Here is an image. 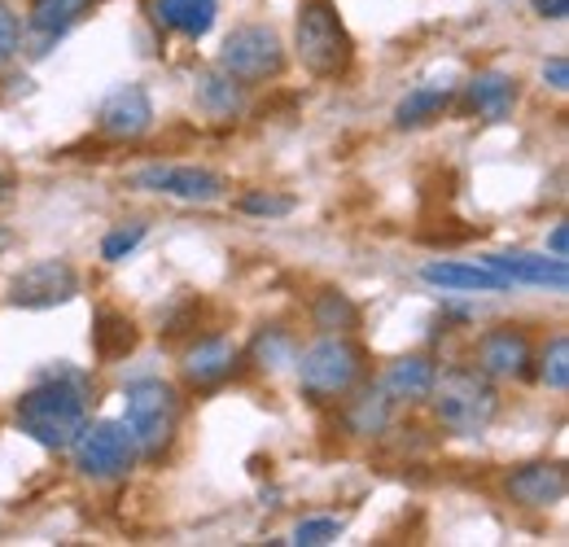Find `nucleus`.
Returning a JSON list of instances; mask_svg holds the SVG:
<instances>
[{
    "mask_svg": "<svg viewBox=\"0 0 569 547\" xmlns=\"http://www.w3.org/2000/svg\"><path fill=\"white\" fill-rule=\"evenodd\" d=\"M438 381V364L429 355H399L386 377H381V390L395 399V404H426L429 390Z\"/></svg>",
    "mask_w": 569,
    "mask_h": 547,
    "instance_id": "18",
    "label": "nucleus"
},
{
    "mask_svg": "<svg viewBox=\"0 0 569 547\" xmlns=\"http://www.w3.org/2000/svg\"><path fill=\"white\" fill-rule=\"evenodd\" d=\"M123 425L132 429L137 451L144 460H158L176 442V429H180V395H176V386H167L162 377L128 381V390H123Z\"/></svg>",
    "mask_w": 569,
    "mask_h": 547,
    "instance_id": "5",
    "label": "nucleus"
},
{
    "mask_svg": "<svg viewBox=\"0 0 569 547\" xmlns=\"http://www.w3.org/2000/svg\"><path fill=\"white\" fill-rule=\"evenodd\" d=\"M219 70L241 83H268L284 70V44L268 22H241L219 44Z\"/></svg>",
    "mask_w": 569,
    "mask_h": 547,
    "instance_id": "7",
    "label": "nucleus"
},
{
    "mask_svg": "<svg viewBox=\"0 0 569 547\" xmlns=\"http://www.w3.org/2000/svg\"><path fill=\"white\" fill-rule=\"evenodd\" d=\"M153 128V101L141 83L114 88L97 110V132L110 140H141Z\"/></svg>",
    "mask_w": 569,
    "mask_h": 547,
    "instance_id": "12",
    "label": "nucleus"
},
{
    "mask_svg": "<svg viewBox=\"0 0 569 547\" xmlns=\"http://www.w3.org/2000/svg\"><path fill=\"white\" fill-rule=\"evenodd\" d=\"M569 478L557 460H530V465H517L508 478H503V495L517 504V508H557L566 499Z\"/></svg>",
    "mask_w": 569,
    "mask_h": 547,
    "instance_id": "13",
    "label": "nucleus"
},
{
    "mask_svg": "<svg viewBox=\"0 0 569 547\" xmlns=\"http://www.w3.org/2000/svg\"><path fill=\"white\" fill-rule=\"evenodd\" d=\"M311 325L320 334H356L359 329V307L351 294L342 289H320L311 298Z\"/></svg>",
    "mask_w": 569,
    "mask_h": 547,
    "instance_id": "24",
    "label": "nucleus"
},
{
    "mask_svg": "<svg viewBox=\"0 0 569 547\" xmlns=\"http://www.w3.org/2000/svg\"><path fill=\"white\" fill-rule=\"evenodd\" d=\"M456 101V88L451 83H417L399 106H395V128L403 132H417L433 119H442V110Z\"/></svg>",
    "mask_w": 569,
    "mask_h": 547,
    "instance_id": "22",
    "label": "nucleus"
},
{
    "mask_svg": "<svg viewBox=\"0 0 569 547\" xmlns=\"http://www.w3.org/2000/svg\"><path fill=\"white\" fill-rule=\"evenodd\" d=\"M530 4H535V13L548 18V22H566L569 18V0H530Z\"/></svg>",
    "mask_w": 569,
    "mask_h": 547,
    "instance_id": "32",
    "label": "nucleus"
},
{
    "mask_svg": "<svg viewBox=\"0 0 569 547\" xmlns=\"http://www.w3.org/2000/svg\"><path fill=\"white\" fill-rule=\"evenodd\" d=\"M543 83H548L552 92H569V62L566 58H548V62H543Z\"/></svg>",
    "mask_w": 569,
    "mask_h": 547,
    "instance_id": "31",
    "label": "nucleus"
},
{
    "mask_svg": "<svg viewBox=\"0 0 569 547\" xmlns=\"http://www.w3.org/2000/svg\"><path fill=\"white\" fill-rule=\"evenodd\" d=\"M92 350H97V359H101V364L128 359V355L137 350V325H132L123 311L101 307V311L92 316Z\"/></svg>",
    "mask_w": 569,
    "mask_h": 547,
    "instance_id": "23",
    "label": "nucleus"
},
{
    "mask_svg": "<svg viewBox=\"0 0 569 547\" xmlns=\"http://www.w3.org/2000/svg\"><path fill=\"white\" fill-rule=\"evenodd\" d=\"M482 263L496 268L508 285H535V289H552V294H566L569 289V263L557 259V255H526V250H512V255H487Z\"/></svg>",
    "mask_w": 569,
    "mask_h": 547,
    "instance_id": "14",
    "label": "nucleus"
},
{
    "mask_svg": "<svg viewBox=\"0 0 569 547\" xmlns=\"http://www.w3.org/2000/svg\"><path fill=\"white\" fill-rule=\"evenodd\" d=\"M342 425L351 438H381L390 425H395V399L381 390V386H363L347 395V408H342Z\"/></svg>",
    "mask_w": 569,
    "mask_h": 547,
    "instance_id": "17",
    "label": "nucleus"
},
{
    "mask_svg": "<svg viewBox=\"0 0 569 547\" xmlns=\"http://www.w3.org/2000/svg\"><path fill=\"white\" fill-rule=\"evenodd\" d=\"M342 521L338 517H302L293 530H289V544L293 547H329L342 539Z\"/></svg>",
    "mask_w": 569,
    "mask_h": 547,
    "instance_id": "28",
    "label": "nucleus"
},
{
    "mask_svg": "<svg viewBox=\"0 0 569 547\" xmlns=\"http://www.w3.org/2000/svg\"><path fill=\"white\" fill-rule=\"evenodd\" d=\"M237 210H241V215H250V219H284V215H293V210H298V198H289V193H272V189H250V193H241V198H237Z\"/></svg>",
    "mask_w": 569,
    "mask_h": 547,
    "instance_id": "27",
    "label": "nucleus"
},
{
    "mask_svg": "<svg viewBox=\"0 0 569 547\" xmlns=\"http://www.w3.org/2000/svg\"><path fill=\"white\" fill-rule=\"evenodd\" d=\"M548 255H557V259H566L569 255V228L566 223H557V228H552V237H548Z\"/></svg>",
    "mask_w": 569,
    "mask_h": 547,
    "instance_id": "33",
    "label": "nucleus"
},
{
    "mask_svg": "<svg viewBox=\"0 0 569 547\" xmlns=\"http://www.w3.org/2000/svg\"><path fill=\"white\" fill-rule=\"evenodd\" d=\"M144 232H149V228H144L141 219L119 223L114 232H106V241H101V259H106V263H123V259L144 241Z\"/></svg>",
    "mask_w": 569,
    "mask_h": 547,
    "instance_id": "29",
    "label": "nucleus"
},
{
    "mask_svg": "<svg viewBox=\"0 0 569 547\" xmlns=\"http://www.w3.org/2000/svg\"><path fill=\"white\" fill-rule=\"evenodd\" d=\"M92 9H97V0H31L27 31L40 36V40H62Z\"/></svg>",
    "mask_w": 569,
    "mask_h": 547,
    "instance_id": "21",
    "label": "nucleus"
},
{
    "mask_svg": "<svg viewBox=\"0 0 569 547\" xmlns=\"http://www.w3.org/2000/svg\"><path fill=\"white\" fill-rule=\"evenodd\" d=\"M71 456H74V474L88 481H123L132 469H137V460H141V451H137V438H132V429L123 425V416L119 420H88L83 429H79V438L71 442Z\"/></svg>",
    "mask_w": 569,
    "mask_h": 547,
    "instance_id": "6",
    "label": "nucleus"
},
{
    "mask_svg": "<svg viewBox=\"0 0 569 547\" xmlns=\"http://www.w3.org/2000/svg\"><path fill=\"white\" fill-rule=\"evenodd\" d=\"M237 364H241L237 342L223 338V334H207V338H193V342L184 346V355H180V377H184V386H193V390H214V386H223V381L237 372Z\"/></svg>",
    "mask_w": 569,
    "mask_h": 547,
    "instance_id": "11",
    "label": "nucleus"
},
{
    "mask_svg": "<svg viewBox=\"0 0 569 547\" xmlns=\"http://www.w3.org/2000/svg\"><path fill=\"white\" fill-rule=\"evenodd\" d=\"M132 189L158 193V198H176V202L189 206H214L223 202V193H228L219 171L193 167V162H153V167H141L132 176Z\"/></svg>",
    "mask_w": 569,
    "mask_h": 547,
    "instance_id": "8",
    "label": "nucleus"
},
{
    "mask_svg": "<svg viewBox=\"0 0 569 547\" xmlns=\"http://www.w3.org/2000/svg\"><path fill=\"white\" fill-rule=\"evenodd\" d=\"M298 386L311 404H338L363 381V346L351 334H320L293 359Z\"/></svg>",
    "mask_w": 569,
    "mask_h": 547,
    "instance_id": "4",
    "label": "nucleus"
},
{
    "mask_svg": "<svg viewBox=\"0 0 569 547\" xmlns=\"http://www.w3.org/2000/svg\"><path fill=\"white\" fill-rule=\"evenodd\" d=\"M421 280L442 294H508L512 285L487 268V263H465V259H429L421 268Z\"/></svg>",
    "mask_w": 569,
    "mask_h": 547,
    "instance_id": "15",
    "label": "nucleus"
},
{
    "mask_svg": "<svg viewBox=\"0 0 569 547\" xmlns=\"http://www.w3.org/2000/svg\"><path fill=\"white\" fill-rule=\"evenodd\" d=\"M460 101H465L469 115H478V119H487V123H503V119L512 115V106H517V79L503 74V70H478V74L465 83Z\"/></svg>",
    "mask_w": 569,
    "mask_h": 547,
    "instance_id": "16",
    "label": "nucleus"
},
{
    "mask_svg": "<svg viewBox=\"0 0 569 547\" xmlns=\"http://www.w3.org/2000/svg\"><path fill=\"white\" fill-rule=\"evenodd\" d=\"M293 53L307 74L338 79L356 62V40L333 0H302L293 18Z\"/></svg>",
    "mask_w": 569,
    "mask_h": 547,
    "instance_id": "3",
    "label": "nucleus"
},
{
    "mask_svg": "<svg viewBox=\"0 0 569 547\" xmlns=\"http://www.w3.org/2000/svg\"><path fill=\"white\" fill-rule=\"evenodd\" d=\"M250 364L259 368V372H281L289 368L293 359H298V342H293V334L281 329V325H272V329H259V338L250 342Z\"/></svg>",
    "mask_w": 569,
    "mask_h": 547,
    "instance_id": "25",
    "label": "nucleus"
},
{
    "mask_svg": "<svg viewBox=\"0 0 569 547\" xmlns=\"http://www.w3.org/2000/svg\"><path fill=\"white\" fill-rule=\"evenodd\" d=\"M18 429L44 451H71L79 429L92 420V381L79 368H49L18 404Z\"/></svg>",
    "mask_w": 569,
    "mask_h": 547,
    "instance_id": "1",
    "label": "nucleus"
},
{
    "mask_svg": "<svg viewBox=\"0 0 569 547\" xmlns=\"http://www.w3.org/2000/svg\"><path fill=\"white\" fill-rule=\"evenodd\" d=\"M74 294H79V272L67 259H40L9 280V307H22V311L62 307Z\"/></svg>",
    "mask_w": 569,
    "mask_h": 547,
    "instance_id": "9",
    "label": "nucleus"
},
{
    "mask_svg": "<svg viewBox=\"0 0 569 547\" xmlns=\"http://www.w3.org/2000/svg\"><path fill=\"white\" fill-rule=\"evenodd\" d=\"M539 381L548 386V390H557V395H566L569 390V338L566 334H557L552 342L539 350Z\"/></svg>",
    "mask_w": 569,
    "mask_h": 547,
    "instance_id": "26",
    "label": "nucleus"
},
{
    "mask_svg": "<svg viewBox=\"0 0 569 547\" xmlns=\"http://www.w3.org/2000/svg\"><path fill=\"white\" fill-rule=\"evenodd\" d=\"M535 342L526 329L517 325H499V329H487L478 346H473V368L487 372L491 381H517V377H530L535 368Z\"/></svg>",
    "mask_w": 569,
    "mask_h": 547,
    "instance_id": "10",
    "label": "nucleus"
},
{
    "mask_svg": "<svg viewBox=\"0 0 569 547\" xmlns=\"http://www.w3.org/2000/svg\"><path fill=\"white\" fill-rule=\"evenodd\" d=\"M22 49V18L9 9V0H0V70L9 67Z\"/></svg>",
    "mask_w": 569,
    "mask_h": 547,
    "instance_id": "30",
    "label": "nucleus"
},
{
    "mask_svg": "<svg viewBox=\"0 0 569 547\" xmlns=\"http://www.w3.org/2000/svg\"><path fill=\"white\" fill-rule=\"evenodd\" d=\"M193 97H198V110L211 115V119H237L246 110V83L232 79L228 70H198L193 79Z\"/></svg>",
    "mask_w": 569,
    "mask_h": 547,
    "instance_id": "20",
    "label": "nucleus"
},
{
    "mask_svg": "<svg viewBox=\"0 0 569 547\" xmlns=\"http://www.w3.org/2000/svg\"><path fill=\"white\" fill-rule=\"evenodd\" d=\"M433 416L442 429H451L456 438H482L499 416V390L487 372H478L473 364H456L442 368L433 390Z\"/></svg>",
    "mask_w": 569,
    "mask_h": 547,
    "instance_id": "2",
    "label": "nucleus"
},
{
    "mask_svg": "<svg viewBox=\"0 0 569 547\" xmlns=\"http://www.w3.org/2000/svg\"><path fill=\"white\" fill-rule=\"evenodd\" d=\"M153 22L184 36V40H202L211 36L214 18H219V0H153Z\"/></svg>",
    "mask_w": 569,
    "mask_h": 547,
    "instance_id": "19",
    "label": "nucleus"
}]
</instances>
